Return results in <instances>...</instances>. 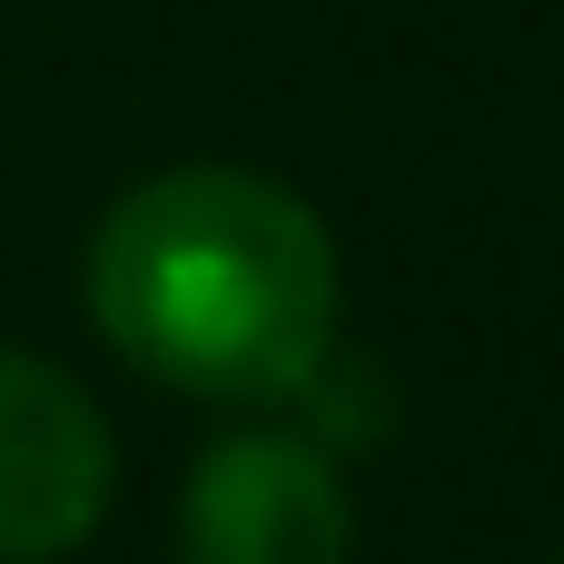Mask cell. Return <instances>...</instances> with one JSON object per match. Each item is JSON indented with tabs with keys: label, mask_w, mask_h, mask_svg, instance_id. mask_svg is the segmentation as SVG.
<instances>
[{
	"label": "cell",
	"mask_w": 564,
	"mask_h": 564,
	"mask_svg": "<svg viewBox=\"0 0 564 564\" xmlns=\"http://www.w3.org/2000/svg\"><path fill=\"white\" fill-rule=\"evenodd\" d=\"M99 337L188 397H297L337 337V238L288 178L159 169L89 238Z\"/></svg>",
	"instance_id": "6da1fadb"
},
{
	"label": "cell",
	"mask_w": 564,
	"mask_h": 564,
	"mask_svg": "<svg viewBox=\"0 0 564 564\" xmlns=\"http://www.w3.org/2000/svg\"><path fill=\"white\" fill-rule=\"evenodd\" d=\"M347 486L307 436L248 426L218 436L188 476L178 506V555L188 564H347Z\"/></svg>",
	"instance_id": "7a4b0ae2"
},
{
	"label": "cell",
	"mask_w": 564,
	"mask_h": 564,
	"mask_svg": "<svg viewBox=\"0 0 564 564\" xmlns=\"http://www.w3.org/2000/svg\"><path fill=\"white\" fill-rule=\"evenodd\" d=\"M99 506H109V426H99V406L59 367L0 347V564L69 555L99 525Z\"/></svg>",
	"instance_id": "3957f363"
},
{
	"label": "cell",
	"mask_w": 564,
	"mask_h": 564,
	"mask_svg": "<svg viewBox=\"0 0 564 564\" xmlns=\"http://www.w3.org/2000/svg\"><path fill=\"white\" fill-rule=\"evenodd\" d=\"M555 564H564V555H555Z\"/></svg>",
	"instance_id": "277c9868"
}]
</instances>
